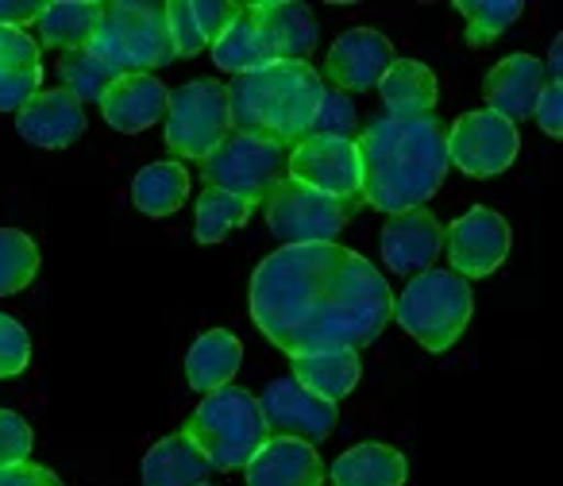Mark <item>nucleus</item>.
I'll return each instance as SVG.
<instances>
[{
  "label": "nucleus",
  "mask_w": 563,
  "mask_h": 486,
  "mask_svg": "<svg viewBox=\"0 0 563 486\" xmlns=\"http://www.w3.org/2000/svg\"><path fill=\"white\" fill-rule=\"evenodd\" d=\"M355 124H360V117H355V101L347 93H340V89H324L321 104H317V117H313V128H309V135H329V140H352L355 135ZM306 135V140H309Z\"/></svg>",
  "instance_id": "nucleus-33"
},
{
  "label": "nucleus",
  "mask_w": 563,
  "mask_h": 486,
  "mask_svg": "<svg viewBox=\"0 0 563 486\" xmlns=\"http://www.w3.org/2000/svg\"><path fill=\"white\" fill-rule=\"evenodd\" d=\"M324 463L317 444L294 437H266V444L247 463V486H321Z\"/></svg>",
  "instance_id": "nucleus-18"
},
{
  "label": "nucleus",
  "mask_w": 563,
  "mask_h": 486,
  "mask_svg": "<svg viewBox=\"0 0 563 486\" xmlns=\"http://www.w3.org/2000/svg\"><path fill=\"white\" fill-rule=\"evenodd\" d=\"M255 16L274 51V63H309V51L317 47V20L306 4L294 0H258Z\"/></svg>",
  "instance_id": "nucleus-20"
},
{
  "label": "nucleus",
  "mask_w": 563,
  "mask_h": 486,
  "mask_svg": "<svg viewBox=\"0 0 563 486\" xmlns=\"http://www.w3.org/2000/svg\"><path fill=\"white\" fill-rule=\"evenodd\" d=\"M336 486H401L406 483V455L394 444H355L332 463Z\"/></svg>",
  "instance_id": "nucleus-27"
},
{
  "label": "nucleus",
  "mask_w": 563,
  "mask_h": 486,
  "mask_svg": "<svg viewBox=\"0 0 563 486\" xmlns=\"http://www.w3.org/2000/svg\"><path fill=\"white\" fill-rule=\"evenodd\" d=\"M444 247L460 278H486L506 263L509 255V224L501 212L475 205L452 228H444Z\"/></svg>",
  "instance_id": "nucleus-13"
},
{
  "label": "nucleus",
  "mask_w": 563,
  "mask_h": 486,
  "mask_svg": "<svg viewBox=\"0 0 563 486\" xmlns=\"http://www.w3.org/2000/svg\"><path fill=\"white\" fill-rule=\"evenodd\" d=\"M189 9H194V20H197V27H201L205 43L212 47V43L228 32V24L240 16L243 4H232V0H189Z\"/></svg>",
  "instance_id": "nucleus-38"
},
{
  "label": "nucleus",
  "mask_w": 563,
  "mask_h": 486,
  "mask_svg": "<svg viewBox=\"0 0 563 486\" xmlns=\"http://www.w3.org/2000/svg\"><path fill=\"white\" fill-rule=\"evenodd\" d=\"M378 247H383V263L390 270H398V275H421L444 252V224L429 209L401 212V217H390V224L383 228Z\"/></svg>",
  "instance_id": "nucleus-15"
},
{
  "label": "nucleus",
  "mask_w": 563,
  "mask_h": 486,
  "mask_svg": "<svg viewBox=\"0 0 563 486\" xmlns=\"http://www.w3.org/2000/svg\"><path fill=\"white\" fill-rule=\"evenodd\" d=\"M32 424L16 413V409H0V471L16 467V463H27L32 455Z\"/></svg>",
  "instance_id": "nucleus-36"
},
{
  "label": "nucleus",
  "mask_w": 563,
  "mask_h": 486,
  "mask_svg": "<svg viewBox=\"0 0 563 486\" xmlns=\"http://www.w3.org/2000/svg\"><path fill=\"white\" fill-rule=\"evenodd\" d=\"M532 117H537L540 132L552 135V140H560V135H563V86H560V81H548V86L540 89Z\"/></svg>",
  "instance_id": "nucleus-40"
},
{
  "label": "nucleus",
  "mask_w": 563,
  "mask_h": 486,
  "mask_svg": "<svg viewBox=\"0 0 563 486\" xmlns=\"http://www.w3.org/2000/svg\"><path fill=\"white\" fill-rule=\"evenodd\" d=\"M560 63H563V40H552V51H548L544 74H552V81H560Z\"/></svg>",
  "instance_id": "nucleus-43"
},
{
  "label": "nucleus",
  "mask_w": 563,
  "mask_h": 486,
  "mask_svg": "<svg viewBox=\"0 0 563 486\" xmlns=\"http://www.w3.org/2000/svg\"><path fill=\"white\" fill-rule=\"evenodd\" d=\"M40 270V247L20 228H0V298L20 294Z\"/></svg>",
  "instance_id": "nucleus-31"
},
{
  "label": "nucleus",
  "mask_w": 563,
  "mask_h": 486,
  "mask_svg": "<svg viewBox=\"0 0 563 486\" xmlns=\"http://www.w3.org/2000/svg\"><path fill=\"white\" fill-rule=\"evenodd\" d=\"M212 63L224 74L240 78V74L263 70V66H274V51L266 43V32L255 16V4H243L240 16L228 24V32L212 43Z\"/></svg>",
  "instance_id": "nucleus-24"
},
{
  "label": "nucleus",
  "mask_w": 563,
  "mask_h": 486,
  "mask_svg": "<svg viewBox=\"0 0 563 486\" xmlns=\"http://www.w3.org/2000/svg\"><path fill=\"white\" fill-rule=\"evenodd\" d=\"M166 32H170L174 55L194 58V55H201V51H209L201 27H197V20H194V9H189V0H166Z\"/></svg>",
  "instance_id": "nucleus-34"
},
{
  "label": "nucleus",
  "mask_w": 563,
  "mask_h": 486,
  "mask_svg": "<svg viewBox=\"0 0 563 486\" xmlns=\"http://www.w3.org/2000/svg\"><path fill=\"white\" fill-rule=\"evenodd\" d=\"M394 294L383 270L340 243H306L266 255L251 278V317L286 355L375 344Z\"/></svg>",
  "instance_id": "nucleus-1"
},
{
  "label": "nucleus",
  "mask_w": 563,
  "mask_h": 486,
  "mask_svg": "<svg viewBox=\"0 0 563 486\" xmlns=\"http://www.w3.org/2000/svg\"><path fill=\"white\" fill-rule=\"evenodd\" d=\"M40 66V43L16 27H0V74Z\"/></svg>",
  "instance_id": "nucleus-39"
},
{
  "label": "nucleus",
  "mask_w": 563,
  "mask_h": 486,
  "mask_svg": "<svg viewBox=\"0 0 563 486\" xmlns=\"http://www.w3.org/2000/svg\"><path fill=\"white\" fill-rule=\"evenodd\" d=\"M89 51L117 78L155 74L163 66H170L178 55H174L170 32H166V4L163 0H117V4H104V16L97 24Z\"/></svg>",
  "instance_id": "nucleus-4"
},
{
  "label": "nucleus",
  "mask_w": 563,
  "mask_h": 486,
  "mask_svg": "<svg viewBox=\"0 0 563 486\" xmlns=\"http://www.w3.org/2000/svg\"><path fill=\"white\" fill-rule=\"evenodd\" d=\"M517 147H521L517 124L490 109L463 112L448 132V166H460V174L467 178H494L514 166Z\"/></svg>",
  "instance_id": "nucleus-11"
},
{
  "label": "nucleus",
  "mask_w": 563,
  "mask_h": 486,
  "mask_svg": "<svg viewBox=\"0 0 563 486\" xmlns=\"http://www.w3.org/2000/svg\"><path fill=\"white\" fill-rule=\"evenodd\" d=\"M521 12H525L521 0H460V16H467L471 47H486L498 35H506Z\"/></svg>",
  "instance_id": "nucleus-32"
},
{
  "label": "nucleus",
  "mask_w": 563,
  "mask_h": 486,
  "mask_svg": "<svg viewBox=\"0 0 563 486\" xmlns=\"http://www.w3.org/2000/svg\"><path fill=\"white\" fill-rule=\"evenodd\" d=\"M286 158H290V147L282 143L232 132L201 163V178L209 189H224L247 205H263V197L286 178Z\"/></svg>",
  "instance_id": "nucleus-8"
},
{
  "label": "nucleus",
  "mask_w": 563,
  "mask_h": 486,
  "mask_svg": "<svg viewBox=\"0 0 563 486\" xmlns=\"http://www.w3.org/2000/svg\"><path fill=\"white\" fill-rule=\"evenodd\" d=\"M390 66H394V43L383 32H375V27H352V32H344L332 43L324 78L340 93H360V89L378 86Z\"/></svg>",
  "instance_id": "nucleus-14"
},
{
  "label": "nucleus",
  "mask_w": 563,
  "mask_h": 486,
  "mask_svg": "<svg viewBox=\"0 0 563 486\" xmlns=\"http://www.w3.org/2000/svg\"><path fill=\"white\" fill-rule=\"evenodd\" d=\"M189 197V174L181 163H151L135 174L132 181V201L147 217H170L181 209V201Z\"/></svg>",
  "instance_id": "nucleus-28"
},
{
  "label": "nucleus",
  "mask_w": 563,
  "mask_h": 486,
  "mask_svg": "<svg viewBox=\"0 0 563 486\" xmlns=\"http://www.w3.org/2000/svg\"><path fill=\"white\" fill-rule=\"evenodd\" d=\"M40 12H43V0H0V27L27 32V24H35Z\"/></svg>",
  "instance_id": "nucleus-42"
},
{
  "label": "nucleus",
  "mask_w": 563,
  "mask_h": 486,
  "mask_svg": "<svg viewBox=\"0 0 563 486\" xmlns=\"http://www.w3.org/2000/svg\"><path fill=\"white\" fill-rule=\"evenodd\" d=\"M16 132L35 147L63 151L86 132V109L66 89H40L16 112Z\"/></svg>",
  "instance_id": "nucleus-16"
},
{
  "label": "nucleus",
  "mask_w": 563,
  "mask_h": 486,
  "mask_svg": "<svg viewBox=\"0 0 563 486\" xmlns=\"http://www.w3.org/2000/svg\"><path fill=\"white\" fill-rule=\"evenodd\" d=\"M104 16V4L97 0H55V4H43L40 20V43L51 51H86L97 35V24Z\"/></svg>",
  "instance_id": "nucleus-25"
},
{
  "label": "nucleus",
  "mask_w": 563,
  "mask_h": 486,
  "mask_svg": "<svg viewBox=\"0 0 563 486\" xmlns=\"http://www.w3.org/2000/svg\"><path fill=\"white\" fill-rule=\"evenodd\" d=\"M263 212L271 232L278 235L286 247H306V243H336L344 232L347 209L332 197L317 194V189L294 181L290 174L263 197Z\"/></svg>",
  "instance_id": "nucleus-9"
},
{
  "label": "nucleus",
  "mask_w": 563,
  "mask_h": 486,
  "mask_svg": "<svg viewBox=\"0 0 563 486\" xmlns=\"http://www.w3.org/2000/svg\"><path fill=\"white\" fill-rule=\"evenodd\" d=\"M548 86V74L544 63L532 55H509L486 74L483 89H486V101H490V112H498L501 120L509 124H521V120L532 117L537 109V97L540 89Z\"/></svg>",
  "instance_id": "nucleus-19"
},
{
  "label": "nucleus",
  "mask_w": 563,
  "mask_h": 486,
  "mask_svg": "<svg viewBox=\"0 0 563 486\" xmlns=\"http://www.w3.org/2000/svg\"><path fill=\"white\" fill-rule=\"evenodd\" d=\"M163 120H166V147L174 151V163H181V158L205 163L232 135L228 89L220 81H205V78L186 81V86L170 89Z\"/></svg>",
  "instance_id": "nucleus-7"
},
{
  "label": "nucleus",
  "mask_w": 563,
  "mask_h": 486,
  "mask_svg": "<svg viewBox=\"0 0 563 486\" xmlns=\"http://www.w3.org/2000/svg\"><path fill=\"white\" fill-rule=\"evenodd\" d=\"M181 432L201 448L212 471L247 467L271 437L263 413H258L255 394L240 390V386H220V390L205 394V401L194 409Z\"/></svg>",
  "instance_id": "nucleus-5"
},
{
  "label": "nucleus",
  "mask_w": 563,
  "mask_h": 486,
  "mask_svg": "<svg viewBox=\"0 0 563 486\" xmlns=\"http://www.w3.org/2000/svg\"><path fill=\"white\" fill-rule=\"evenodd\" d=\"M0 486H63L55 471L40 467V463H16V467L0 471Z\"/></svg>",
  "instance_id": "nucleus-41"
},
{
  "label": "nucleus",
  "mask_w": 563,
  "mask_h": 486,
  "mask_svg": "<svg viewBox=\"0 0 563 486\" xmlns=\"http://www.w3.org/2000/svg\"><path fill=\"white\" fill-rule=\"evenodd\" d=\"M43 89V66L0 74V112H20Z\"/></svg>",
  "instance_id": "nucleus-37"
},
{
  "label": "nucleus",
  "mask_w": 563,
  "mask_h": 486,
  "mask_svg": "<svg viewBox=\"0 0 563 486\" xmlns=\"http://www.w3.org/2000/svg\"><path fill=\"white\" fill-rule=\"evenodd\" d=\"M286 174L317 194L332 197L347 209V217L363 209V166L355 140H329V135H309L298 147H290Z\"/></svg>",
  "instance_id": "nucleus-10"
},
{
  "label": "nucleus",
  "mask_w": 563,
  "mask_h": 486,
  "mask_svg": "<svg viewBox=\"0 0 563 486\" xmlns=\"http://www.w3.org/2000/svg\"><path fill=\"white\" fill-rule=\"evenodd\" d=\"M378 97H383V117L394 120H413L429 117L437 104V78L424 63L413 58H394V66L378 81Z\"/></svg>",
  "instance_id": "nucleus-22"
},
{
  "label": "nucleus",
  "mask_w": 563,
  "mask_h": 486,
  "mask_svg": "<svg viewBox=\"0 0 563 486\" xmlns=\"http://www.w3.org/2000/svg\"><path fill=\"white\" fill-rule=\"evenodd\" d=\"M166 101H170V89L155 74H128L112 81V89L104 93L101 117L120 135H140L166 117Z\"/></svg>",
  "instance_id": "nucleus-17"
},
{
  "label": "nucleus",
  "mask_w": 563,
  "mask_h": 486,
  "mask_svg": "<svg viewBox=\"0 0 563 486\" xmlns=\"http://www.w3.org/2000/svg\"><path fill=\"white\" fill-rule=\"evenodd\" d=\"M58 81H63L58 89H66V93L86 109V104L104 101V93L112 89L117 74L86 47V51H66V55H58Z\"/></svg>",
  "instance_id": "nucleus-29"
},
{
  "label": "nucleus",
  "mask_w": 563,
  "mask_h": 486,
  "mask_svg": "<svg viewBox=\"0 0 563 486\" xmlns=\"http://www.w3.org/2000/svg\"><path fill=\"white\" fill-rule=\"evenodd\" d=\"M224 89L232 132L298 147L313 128L317 104L329 86L309 63H274L263 70L240 74Z\"/></svg>",
  "instance_id": "nucleus-3"
},
{
  "label": "nucleus",
  "mask_w": 563,
  "mask_h": 486,
  "mask_svg": "<svg viewBox=\"0 0 563 486\" xmlns=\"http://www.w3.org/2000/svg\"><path fill=\"white\" fill-rule=\"evenodd\" d=\"M294 363V378H298L306 390H313L317 398L332 401L355 390L360 383V352L355 347H321V352H301L290 355Z\"/></svg>",
  "instance_id": "nucleus-21"
},
{
  "label": "nucleus",
  "mask_w": 563,
  "mask_h": 486,
  "mask_svg": "<svg viewBox=\"0 0 563 486\" xmlns=\"http://www.w3.org/2000/svg\"><path fill=\"white\" fill-rule=\"evenodd\" d=\"M255 401L271 437H294L306 440V444H317V440H324L336 429V406L317 398L313 390H306L294 375L271 378Z\"/></svg>",
  "instance_id": "nucleus-12"
},
{
  "label": "nucleus",
  "mask_w": 563,
  "mask_h": 486,
  "mask_svg": "<svg viewBox=\"0 0 563 486\" xmlns=\"http://www.w3.org/2000/svg\"><path fill=\"white\" fill-rule=\"evenodd\" d=\"M251 209H255V205H247L243 197L205 186V194L197 197V224H194L197 228V240H201V243L224 240L228 232H235V228L247 224Z\"/></svg>",
  "instance_id": "nucleus-30"
},
{
  "label": "nucleus",
  "mask_w": 563,
  "mask_h": 486,
  "mask_svg": "<svg viewBox=\"0 0 563 486\" xmlns=\"http://www.w3.org/2000/svg\"><path fill=\"white\" fill-rule=\"evenodd\" d=\"M471 313H475V294L471 283L460 278L455 270H421L413 283L394 298V313L398 324L429 352H448L455 340L463 336Z\"/></svg>",
  "instance_id": "nucleus-6"
},
{
  "label": "nucleus",
  "mask_w": 563,
  "mask_h": 486,
  "mask_svg": "<svg viewBox=\"0 0 563 486\" xmlns=\"http://www.w3.org/2000/svg\"><path fill=\"white\" fill-rule=\"evenodd\" d=\"M355 147L363 166V205L390 217L429 209V197L448 178V128L432 112L413 120H367Z\"/></svg>",
  "instance_id": "nucleus-2"
},
{
  "label": "nucleus",
  "mask_w": 563,
  "mask_h": 486,
  "mask_svg": "<svg viewBox=\"0 0 563 486\" xmlns=\"http://www.w3.org/2000/svg\"><path fill=\"white\" fill-rule=\"evenodd\" d=\"M32 363V340L16 317L0 313V378H16Z\"/></svg>",
  "instance_id": "nucleus-35"
},
{
  "label": "nucleus",
  "mask_w": 563,
  "mask_h": 486,
  "mask_svg": "<svg viewBox=\"0 0 563 486\" xmlns=\"http://www.w3.org/2000/svg\"><path fill=\"white\" fill-rule=\"evenodd\" d=\"M205 486H212V483H205Z\"/></svg>",
  "instance_id": "nucleus-44"
},
{
  "label": "nucleus",
  "mask_w": 563,
  "mask_h": 486,
  "mask_svg": "<svg viewBox=\"0 0 563 486\" xmlns=\"http://www.w3.org/2000/svg\"><path fill=\"white\" fill-rule=\"evenodd\" d=\"M240 363H243L240 340L224 329H212V332H205V336H197L194 347H189L186 378L194 390L212 394V390H220V386H232Z\"/></svg>",
  "instance_id": "nucleus-26"
},
{
  "label": "nucleus",
  "mask_w": 563,
  "mask_h": 486,
  "mask_svg": "<svg viewBox=\"0 0 563 486\" xmlns=\"http://www.w3.org/2000/svg\"><path fill=\"white\" fill-rule=\"evenodd\" d=\"M209 475V460L186 432L163 437L143 455V483L147 486H205Z\"/></svg>",
  "instance_id": "nucleus-23"
}]
</instances>
